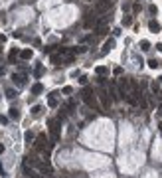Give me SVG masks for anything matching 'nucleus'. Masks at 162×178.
<instances>
[{"instance_id": "1", "label": "nucleus", "mask_w": 162, "mask_h": 178, "mask_svg": "<svg viewBox=\"0 0 162 178\" xmlns=\"http://www.w3.org/2000/svg\"><path fill=\"white\" fill-rule=\"evenodd\" d=\"M81 99H83V103L89 109H93V111H99L101 107H99V103H97V95L93 93V89H83L81 91Z\"/></svg>"}, {"instance_id": "2", "label": "nucleus", "mask_w": 162, "mask_h": 178, "mask_svg": "<svg viewBox=\"0 0 162 178\" xmlns=\"http://www.w3.org/2000/svg\"><path fill=\"white\" fill-rule=\"evenodd\" d=\"M119 93H121V99H127L129 101V97H130V91H132V79H121L119 81Z\"/></svg>"}, {"instance_id": "3", "label": "nucleus", "mask_w": 162, "mask_h": 178, "mask_svg": "<svg viewBox=\"0 0 162 178\" xmlns=\"http://www.w3.org/2000/svg\"><path fill=\"white\" fill-rule=\"evenodd\" d=\"M34 146H36V151H38V152H44V154L50 151V145H48V138H45V135H38V138H36Z\"/></svg>"}, {"instance_id": "4", "label": "nucleus", "mask_w": 162, "mask_h": 178, "mask_svg": "<svg viewBox=\"0 0 162 178\" xmlns=\"http://www.w3.org/2000/svg\"><path fill=\"white\" fill-rule=\"evenodd\" d=\"M48 127H50L52 138L53 141H59V123H58V119H50V121H48Z\"/></svg>"}, {"instance_id": "5", "label": "nucleus", "mask_w": 162, "mask_h": 178, "mask_svg": "<svg viewBox=\"0 0 162 178\" xmlns=\"http://www.w3.org/2000/svg\"><path fill=\"white\" fill-rule=\"evenodd\" d=\"M111 6H113V0H97V2H95V12L103 14V12H107Z\"/></svg>"}, {"instance_id": "6", "label": "nucleus", "mask_w": 162, "mask_h": 178, "mask_svg": "<svg viewBox=\"0 0 162 178\" xmlns=\"http://www.w3.org/2000/svg\"><path fill=\"white\" fill-rule=\"evenodd\" d=\"M40 174H42V172L36 170V168H32V166L28 164V162L24 164V176H26V178H42Z\"/></svg>"}, {"instance_id": "7", "label": "nucleus", "mask_w": 162, "mask_h": 178, "mask_svg": "<svg viewBox=\"0 0 162 178\" xmlns=\"http://www.w3.org/2000/svg\"><path fill=\"white\" fill-rule=\"evenodd\" d=\"M99 101H101V107H103V109H109L111 99H109V95H107V91H105V89H101V91H99Z\"/></svg>"}, {"instance_id": "8", "label": "nucleus", "mask_w": 162, "mask_h": 178, "mask_svg": "<svg viewBox=\"0 0 162 178\" xmlns=\"http://www.w3.org/2000/svg\"><path fill=\"white\" fill-rule=\"evenodd\" d=\"M148 30H150V32H154V34H158V32H160V24H158L156 20H150V22H148Z\"/></svg>"}, {"instance_id": "9", "label": "nucleus", "mask_w": 162, "mask_h": 178, "mask_svg": "<svg viewBox=\"0 0 162 178\" xmlns=\"http://www.w3.org/2000/svg\"><path fill=\"white\" fill-rule=\"evenodd\" d=\"M12 79L16 81V85H24V83H26V77H24L22 73H14V75H12Z\"/></svg>"}, {"instance_id": "10", "label": "nucleus", "mask_w": 162, "mask_h": 178, "mask_svg": "<svg viewBox=\"0 0 162 178\" xmlns=\"http://www.w3.org/2000/svg\"><path fill=\"white\" fill-rule=\"evenodd\" d=\"M113 46H115V40L111 38V40H107V42L103 44V50H101V52H103V53H107L109 50H113Z\"/></svg>"}, {"instance_id": "11", "label": "nucleus", "mask_w": 162, "mask_h": 178, "mask_svg": "<svg viewBox=\"0 0 162 178\" xmlns=\"http://www.w3.org/2000/svg\"><path fill=\"white\" fill-rule=\"evenodd\" d=\"M42 91H44V85L42 83H34L32 85V95H40Z\"/></svg>"}, {"instance_id": "12", "label": "nucleus", "mask_w": 162, "mask_h": 178, "mask_svg": "<svg viewBox=\"0 0 162 178\" xmlns=\"http://www.w3.org/2000/svg\"><path fill=\"white\" fill-rule=\"evenodd\" d=\"M20 58H22V59H32V50H24V52H20Z\"/></svg>"}, {"instance_id": "13", "label": "nucleus", "mask_w": 162, "mask_h": 178, "mask_svg": "<svg viewBox=\"0 0 162 178\" xmlns=\"http://www.w3.org/2000/svg\"><path fill=\"white\" fill-rule=\"evenodd\" d=\"M42 73H44V66H42V63H38V66H36V69H34V75H36V77H42Z\"/></svg>"}, {"instance_id": "14", "label": "nucleus", "mask_w": 162, "mask_h": 178, "mask_svg": "<svg viewBox=\"0 0 162 178\" xmlns=\"http://www.w3.org/2000/svg\"><path fill=\"white\" fill-rule=\"evenodd\" d=\"M55 95H58V93H52V95H50V101H48V103H50V107H55V105H58V99H55Z\"/></svg>"}, {"instance_id": "15", "label": "nucleus", "mask_w": 162, "mask_h": 178, "mask_svg": "<svg viewBox=\"0 0 162 178\" xmlns=\"http://www.w3.org/2000/svg\"><path fill=\"white\" fill-rule=\"evenodd\" d=\"M140 50H144V52H148V50H150V44L146 42V40H143V42H140Z\"/></svg>"}, {"instance_id": "16", "label": "nucleus", "mask_w": 162, "mask_h": 178, "mask_svg": "<svg viewBox=\"0 0 162 178\" xmlns=\"http://www.w3.org/2000/svg\"><path fill=\"white\" fill-rule=\"evenodd\" d=\"M97 73H99V75H107V73H109V69H107L105 66H101V67H97Z\"/></svg>"}, {"instance_id": "17", "label": "nucleus", "mask_w": 162, "mask_h": 178, "mask_svg": "<svg viewBox=\"0 0 162 178\" xmlns=\"http://www.w3.org/2000/svg\"><path fill=\"white\" fill-rule=\"evenodd\" d=\"M148 66L152 67V69H156V67L160 66V61H158V59H150V61H148Z\"/></svg>"}, {"instance_id": "18", "label": "nucleus", "mask_w": 162, "mask_h": 178, "mask_svg": "<svg viewBox=\"0 0 162 178\" xmlns=\"http://www.w3.org/2000/svg\"><path fill=\"white\" fill-rule=\"evenodd\" d=\"M6 97H8V99H16V91L8 89V91H6Z\"/></svg>"}, {"instance_id": "19", "label": "nucleus", "mask_w": 162, "mask_h": 178, "mask_svg": "<svg viewBox=\"0 0 162 178\" xmlns=\"http://www.w3.org/2000/svg\"><path fill=\"white\" fill-rule=\"evenodd\" d=\"M16 50H12V52H10V55H8V61H14V58H16Z\"/></svg>"}, {"instance_id": "20", "label": "nucleus", "mask_w": 162, "mask_h": 178, "mask_svg": "<svg viewBox=\"0 0 162 178\" xmlns=\"http://www.w3.org/2000/svg\"><path fill=\"white\" fill-rule=\"evenodd\" d=\"M10 117H12V119H18L20 115H18V111H16V109H10Z\"/></svg>"}, {"instance_id": "21", "label": "nucleus", "mask_w": 162, "mask_h": 178, "mask_svg": "<svg viewBox=\"0 0 162 178\" xmlns=\"http://www.w3.org/2000/svg\"><path fill=\"white\" fill-rule=\"evenodd\" d=\"M34 141V133H26V143H32Z\"/></svg>"}, {"instance_id": "22", "label": "nucleus", "mask_w": 162, "mask_h": 178, "mask_svg": "<svg viewBox=\"0 0 162 178\" xmlns=\"http://www.w3.org/2000/svg\"><path fill=\"white\" fill-rule=\"evenodd\" d=\"M148 12L152 14V16H154V14H156V6H154V4H150V6H148Z\"/></svg>"}, {"instance_id": "23", "label": "nucleus", "mask_w": 162, "mask_h": 178, "mask_svg": "<svg viewBox=\"0 0 162 178\" xmlns=\"http://www.w3.org/2000/svg\"><path fill=\"white\" fill-rule=\"evenodd\" d=\"M40 111H42V107H38V105H36V107L32 109V113H34V115H40Z\"/></svg>"}]
</instances>
